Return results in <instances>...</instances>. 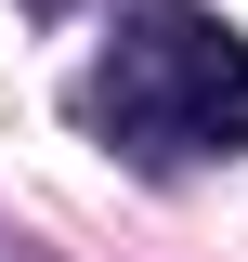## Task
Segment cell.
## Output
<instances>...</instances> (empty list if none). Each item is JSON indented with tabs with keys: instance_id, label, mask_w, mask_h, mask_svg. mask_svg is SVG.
Masks as SVG:
<instances>
[{
	"instance_id": "cell-1",
	"label": "cell",
	"mask_w": 248,
	"mask_h": 262,
	"mask_svg": "<svg viewBox=\"0 0 248 262\" xmlns=\"http://www.w3.org/2000/svg\"><path fill=\"white\" fill-rule=\"evenodd\" d=\"M79 105H92L105 144H131L157 170L235 158L248 144V39L222 13H196V0H144V13H118V39H105Z\"/></svg>"
}]
</instances>
